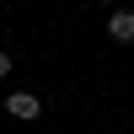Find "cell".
Masks as SVG:
<instances>
[{
    "label": "cell",
    "instance_id": "obj_1",
    "mask_svg": "<svg viewBox=\"0 0 134 134\" xmlns=\"http://www.w3.org/2000/svg\"><path fill=\"white\" fill-rule=\"evenodd\" d=\"M5 113L21 118V124H32V118H43V97L38 91H5Z\"/></svg>",
    "mask_w": 134,
    "mask_h": 134
},
{
    "label": "cell",
    "instance_id": "obj_2",
    "mask_svg": "<svg viewBox=\"0 0 134 134\" xmlns=\"http://www.w3.org/2000/svg\"><path fill=\"white\" fill-rule=\"evenodd\" d=\"M107 38H113V43H134V11L129 5H113V11H107Z\"/></svg>",
    "mask_w": 134,
    "mask_h": 134
},
{
    "label": "cell",
    "instance_id": "obj_3",
    "mask_svg": "<svg viewBox=\"0 0 134 134\" xmlns=\"http://www.w3.org/2000/svg\"><path fill=\"white\" fill-rule=\"evenodd\" d=\"M11 64H16V59H11V48H0V81L11 75Z\"/></svg>",
    "mask_w": 134,
    "mask_h": 134
},
{
    "label": "cell",
    "instance_id": "obj_4",
    "mask_svg": "<svg viewBox=\"0 0 134 134\" xmlns=\"http://www.w3.org/2000/svg\"><path fill=\"white\" fill-rule=\"evenodd\" d=\"M102 5H118V0H102Z\"/></svg>",
    "mask_w": 134,
    "mask_h": 134
}]
</instances>
